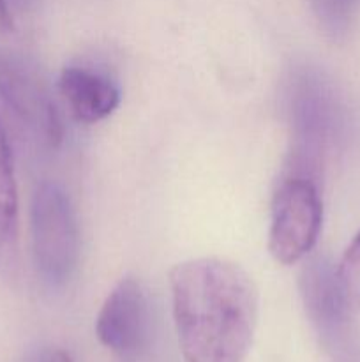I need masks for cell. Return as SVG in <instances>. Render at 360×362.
<instances>
[{"label":"cell","instance_id":"obj_1","mask_svg":"<svg viewBox=\"0 0 360 362\" xmlns=\"http://www.w3.org/2000/svg\"><path fill=\"white\" fill-rule=\"evenodd\" d=\"M173 320L186 362H244L258 325L253 278L224 258H193L169 272Z\"/></svg>","mask_w":360,"mask_h":362},{"label":"cell","instance_id":"obj_2","mask_svg":"<svg viewBox=\"0 0 360 362\" xmlns=\"http://www.w3.org/2000/svg\"><path fill=\"white\" fill-rule=\"evenodd\" d=\"M30 232L34 264L39 276L60 288L76 272L80 260V230L66 191L55 182H42L30 205Z\"/></svg>","mask_w":360,"mask_h":362},{"label":"cell","instance_id":"obj_3","mask_svg":"<svg viewBox=\"0 0 360 362\" xmlns=\"http://www.w3.org/2000/svg\"><path fill=\"white\" fill-rule=\"evenodd\" d=\"M323 209L311 179L292 177L277 189L272 207L268 251L281 265H293L307 257L321 230Z\"/></svg>","mask_w":360,"mask_h":362},{"label":"cell","instance_id":"obj_4","mask_svg":"<svg viewBox=\"0 0 360 362\" xmlns=\"http://www.w3.org/2000/svg\"><path fill=\"white\" fill-rule=\"evenodd\" d=\"M152 310L147 290L126 276L108 293L95 320L101 345L122 362H140L152 345Z\"/></svg>","mask_w":360,"mask_h":362},{"label":"cell","instance_id":"obj_5","mask_svg":"<svg viewBox=\"0 0 360 362\" xmlns=\"http://www.w3.org/2000/svg\"><path fill=\"white\" fill-rule=\"evenodd\" d=\"M0 99L49 147L62 141V124L44 81L14 52L0 46Z\"/></svg>","mask_w":360,"mask_h":362},{"label":"cell","instance_id":"obj_6","mask_svg":"<svg viewBox=\"0 0 360 362\" xmlns=\"http://www.w3.org/2000/svg\"><path fill=\"white\" fill-rule=\"evenodd\" d=\"M302 297L318 332L335 345L344 334L353 313L341 292L335 269L325 260L311 262L302 274Z\"/></svg>","mask_w":360,"mask_h":362},{"label":"cell","instance_id":"obj_7","mask_svg":"<svg viewBox=\"0 0 360 362\" xmlns=\"http://www.w3.org/2000/svg\"><path fill=\"white\" fill-rule=\"evenodd\" d=\"M59 88L78 122L95 124L112 115L120 103V90L104 74L80 66L62 71Z\"/></svg>","mask_w":360,"mask_h":362},{"label":"cell","instance_id":"obj_8","mask_svg":"<svg viewBox=\"0 0 360 362\" xmlns=\"http://www.w3.org/2000/svg\"><path fill=\"white\" fill-rule=\"evenodd\" d=\"M18 237V184L13 152L0 124V255L14 250Z\"/></svg>","mask_w":360,"mask_h":362},{"label":"cell","instance_id":"obj_9","mask_svg":"<svg viewBox=\"0 0 360 362\" xmlns=\"http://www.w3.org/2000/svg\"><path fill=\"white\" fill-rule=\"evenodd\" d=\"M360 0H311L313 13L332 37H344Z\"/></svg>","mask_w":360,"mask_h":362},{"label":"cell","instance_id":"obj_10","mask_svg":"<svg viewBox=\"0 0 360 362\" xmlns=\"http://www.w3.org/2000/svg\"><path fill=\"white\" fill-rule=\"evenodd\" d=\"M337 283L353 311L360 310V232L349 243L335 269Z\"/></svg>","mask_w":360,"mask_h":362},{"label":"cell","instance_id":"obj_11","mask_svg":"<svg viewBox=\"0 0 360 362\" xmlns=\"http://www.w3.org/2000/svg\"><path fill=\"white\" fill-rule=\"evenodd\" d=\"M14 30V20L6 0H0V34H9Z\"/></svg>","mask_w":360,"mask_h":362},{"label":"cell","instance_id":"obj_12","mask_svg":"<svg viewBox=\"0 0 360 362\" xmlns=\"http://www.w3.org/2000/svg\"><path fill=\"white\" fill-rule=\"evenodd\" d=\"M39 362H73V359H71V356L67 352L55 349V350H48V352L42 354Z\"/></svg>","mask_w":360,"mask_h":362}]
</instances>
